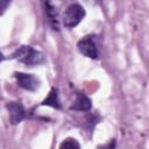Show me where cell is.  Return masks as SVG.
<instances>
[{
	"instance_id": "1",
	"label": "cell",
	"mask_w": 149,
	"mask_h": 149,
	"mask_svg": "<svg viewBox=\"0 0 149 149\" xmlns=\"http://www.w3.org/2000/svg\"><path fill=\"white\" fill-rule=\"evenodd\" d=\"M7 58L17 59L19 62L26 64L27 66H36V65H41V64H43L45 62L44 55L41 51L34 49L30 45H21V47H19Z\"/></svg>"
},
{
	"instance_id": "2",
	"label": "cell",
	"mask_w": 149,
	"mask_h": 149,
	"mask_svg": "<svg viewBox=\"0 0 149 149\" xmlns=\"http://www.w3.org/2000/svg\"><path fill=\"white\" fill-rule=\"evenodd\" d=\"M85 15H86V12H85L84 7L81 5L74 2V3H71L63 13L62 22H63L64 27L73 28L81 22V20L85 17Z\"/></svg>"
},
{
	"instance_id": "3",
	"label": "cell",
	"mask_w": 149,
	"mask_h": 149,
	"mask_svg": "<svg viewBox=\"0 0 149 149\" xmlns=\"http://www.w3.org/2000/svg\"><path fill=\"white\" fill-rule=\"evenodd\" d=\"M93 37L94 36H92V35L83 37L81 40L78 41L77 48H78L79 52L81 55H84L85 57L91 58V59H97L99 57V49H98V45Z\"/></svg>"
},
{
	"instance_id": "4",
	"label": "cell",
	"mask_w": 149,
	"mask_h": 149,
	"mask_svg": "<svg viewBox=\"0 0 149 149\" xmlns=\"http://www.w3.org/2000/svg\"><path fill=\"white\" fill-rule=\"evenodd\" d=\"M14 77L16 79L17 85L26 90V91H30L34 92L40 87V80L38 78H36L34 74L31 73H26V72H15Z\"/></svg>"
},
{
	"instance_id": "5",
	"label": "cell",
	"mask_w": 149,
	"mask_h": 149,
	"mask_svg": "<svg viewBox=\"0 0 149 149\" xmlns=\"http://www.w3.org/2000/svg\"><path fill=\"white\" fill-rule=\"evenodd\" d=\"M6 108L9 114V121L12 125H19L27 116V111L24 106L19 101H9L6 105Z\"/></svg>"
},
{
	"instance_id": "6",
	"label": "cell",
	"mask_w": 149,
	"mask_h": 149,
	"mask_svg": "<svg viewBox=\"0 0 149 149\" xmlns=\"http://www.w3.org/2000/svg\"><path fill=\"white\" fill-rule=\"evenodd\" d=\"M43 8H44V13H45V16L48 17V21H49L50 26L55 30H58L59 29L58 14H57L56 7L54 6L52 1L51 0H43Z\"/></svg>"
},
{
	"instance_id": "7",
	"label": "cell",
	"mask_w": 149,
	"mask_h": 149,
	"mask_svg": "<svg viewBox=\"0 0 149 149\" xmlns=\"http://www.w3.org/2000/svg\"><path fill=\"white\" fill-rule=\"evenodd\" d=\"M92 108V101L91 99L85 95L84 93H77V98L73 101V104L70 106V109L78 111V112H87Z\"/></svg>"
},
{
	"instance_id": "8",
	"label": "cell",
	"mask_w": 149,
	"mask_h": 149,
	"mask_svg": "<svg viewBox=\"0 0 149 149\" xmlns=\"http://www.w3.org/2000/svg\"><path fill=\"white\" fill-rule=\"evenodd\" d=\"M42 106H50L52 108H57V109H61L62 107V104H61V100H59V94H58V90L56 87H52L51 91L49 92L48 97L41 102Z\"/></svg>"
},
{
	"instance_id": "9",
	"label": "cell",
	"mask_w": 149,
	"mask_h": 149,
	"mask_svg": "<svg viewBox=\"0 0 149 149\" xmlns=\"http://www.w3.org/2000/svg\"><path fill=\"white\" fill-rule=\"evenodd\" d=\"M59 148H80V144L77 142L76 139H70L69 137L59 144Z\"/></svg>"
},
{
	"instance_id": "10",
	"label": "cell",
	"mask_w": 149,
	"mask_h": 149,
	"mask_svg": "<svg viewBox=\"0 0 149 149\" xmlns=\"http://www.w3.org/2000/svg\"><path fill=\"white\" fill-rule=\"evenodd\" d=\"M12 0H0V15H2L6 9L8 8V6L10 5Z\"/></svg>"
}]
</instances>
